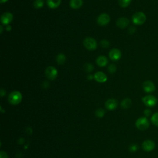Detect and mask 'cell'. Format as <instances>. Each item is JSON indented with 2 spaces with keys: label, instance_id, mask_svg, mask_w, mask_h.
Listing matches in <instances>:
<instances>
[{
  "label": "cell",
  "instance_id": "obj_1",
  "mask_svg": "<svg viewBox=\"0 0 158 158\" xmlns=\"http://www.w3.org/2000/svg\"><path fill=\"white\" fill-rule=\"evenodd\" d=\"M22 96L19 91H14L11 92L8 96V101L13 105H17L22 101Z\"/></svg>",
  "mask_w": 158,
  "mask_h": 158
},
{
  "label": "cell",
  "instance_id": "obj_2",
  "mask_svg": "<svg viewBox=\"0 0 158 158\" xmlns=\"http://www.w3.org/2000/svg\"><path fill=\"white\" fill-rule=\"evenodd\" d=\"M132 21L135 25L141 26L145 24L146 22V16L144 13L139 11V12H137L133 15Z\"/></svg>",
  "mask_w": 158,
  "mask_h": 158
},
{
  "label": "cell",
  "instance_id": "obj_3",
  "mask_svg": "<svg viewBox=\"0 0 158 158\" xmlns=\"http://www.w3.org/2000/svg\"><path fill=\"white\" fill-rule=\"evenodd\" d=\"M149 121L146 117H142V118H138L135 122V125L140 130H147L149 127Z\"/></svg>",
  "mask_w": 158,
  "mask_h": 158
},
{
  "label": "cell",
  "instance_id": "obj_4",
  "mask_svg": "<svg viewBox=\"0 0 158 158\" xmlns=\"http://www.w3.org/2000/svg\"><path fill=\"white\" fill-rule=\"evenodd\" d=\"M83 43L85 47L90 51L95 50L98 46V43L96 40L91 37H86L84 40Z\"/></svg>",
  "mask_w": 158,
  "mask_h": 158
},
{
  "label": "cell",
  "instance_id": "obj_5",
  "mask_svg": "<svg viewBox=\"0 0 158 158\" xmlns=\"http://www.w3.org/2000/svg\"><path fill=\"white\" fill-rule=\"evenodd\" d=\"M142 101L146 106L152 108L156 106L157 103V99L153 95H147L142 98Z\"/></svg>",
  "mask_w": 158,
  "mask_h": 158
},
{
  "label": "cell",
  "instance_id": "obj_6",
  "mask_svg": "<svg viewBox=\"0 0 158 158\" xmlns=\"http://www.w3.org/2000/svg\"><path fill=\"white\" fill-rule=\"evenodd\" d=\"M57 70L53 66H49L45 70V75L48 79L53 80L57 77Z\"/></svg>",
  "mask_w": 158,
  "mask_h": 158
},
{
  "label": "cell",
  "instance_id": "obj_7",
  "mask_svg": "<svg viewBox=\"0 0 158 158\" xmlns=\"http://www.w3.org/2000/svg\"><path fill=\"white\" fill-rule=\"evenodd\" d=\"M143 89L147 93H153L156 90V86L151 80H146L143 84Z\"/></svg>",
  "mask_w": 158,
  "mask_h": 158
},
{
  "label": "cell",
  "instance_id": "obj_8",
  "mask_svg": "<svg viewBox=\"0 0 158 158\" xmlns=\"http://www.w3.org/2000/svg\"><path fill=\"white\" fill-rule=\"evenodd\" d=\"M110 22V16L106 13H103L99 15L97 18L98 24L101 26L108 25Z\"/></svg>",
  "mask_w": 158,
  "mask_h": 158
},
{
  "label": "cell",
  "instance_id": "obj_9",
  "mask_svg": "<svg viewBox=\"0 0 158 158\" xmlns=\"http://www.w3.org/2000/svg\"><path fill=\"white\" fill-rule=\"evenodd\" d=\"M13 20V15L9 12H6L1 16V22L4 26H8Z\"/></svg>",
  "mask_w": 158,
  "mask_h": 158
},
{
  "label": "cell",
  "instance_id": "obj_10",
  "mask_svg": "<svg viewBox=\"0 0 158 158\" xmlns=\"http://www.w3.org/2000/svg\"><path fill=\"white\" fill-rule=\"evenodd\" d=\"M122 56L121 51L117 48H114L111 50L109 52V57L110 59L113 61H119Z\"/></svg>",
  "mask_w": 158,
  "mask_h": 158
},
{
  "label": "cell",
  "instance_id": "obj_11",
  "mask_svg": "<svg viewBox=\"0 0 158 158\" xmlns=\"http://www.w3.org/2000/svg\"><path fill=\"white\" fill-rule=\"evenodd\" d=\"M155 143L151 140H146L142 143V148L144 151L150 152L155 148Z\"/></svg>",
  "mask_w": 158,
  "mask_h": 158
},
{
  "label": "cell",
  "instance_id": "obj_12",
  "mask_svg": "<svg viewBox=\"0 0 158 158\" xmlns=\"http://www.w3.org/2000/svg\"><path fill=\"white\" fill-rule=\"evenodd\" d=\"M130 24V21L127 17H121L117 20L116 25L119 28L121 29H124L128 27Z\"/></svg>",
  "mask_w": 158,
  "mask_h": 158
},
{
  "label": "cell",
  "instance_id": "obj_13",
  "mask_svg": "<svg viewBox=\"0 0 158 158\" xmlns=\"http://www.w3.org/2000/svg\"><path fill=\"white\" fill-rule=\"evenodd\" d=\"M118 106V101L116 100L115 99L111 98L108 99V100L105 103V106H106V109L113 111L117 108Z\"/></svg>",
  "mask_w": 158,
  "mask_h": 158
},
{
  "label": "cell",
  "instance_id": "obj_14",
  "mask_svg": "<svg viewBox=\"0 0 158 158\" xmlns=\"http://www.w3.org/2000/svg\"><path fill=\"white\" fill-rule=\"evenodd\" d=\"M95 80L99 83H104L108 80L107 75L103 72H97L94 75Z\"/></svg>",
  "mask_w": 158,
  "mask_h": 158
},
{
  "label": "cell",
  "instance_id": "obj_15",
  "mask_svg": "<svg viewBox=\"0 0 158 158\" xmlns=\"http://www.w3.org/2000/svg\"><path fill=\"white\" fill-rule=\"evenodd\" d=\"M96 64L97 65L101 67H103L106 66L108 64V58L105 56H99L96 59Z\"/></svg>",
  "mask_w": 158,
  "mask_h": 158
},
{
  "label": "cell",
  "instance_id": "obj_16",
  "mask_svg": "<svg viewBox=\"0 0 158 158\" xmlns=\"http://www.w3.org/2000/svg\"><path fill=\"white\" fill-rule=\"evenodd\" d=\"M83 5L82 0H71L70 1V6L74 9H78Z\"/></svg>",
  "mask_w": 158,
  "mask_h": 158
},
{
  "label": "cell",
  "instance_id": "obj_17",
  "mask_svg": "<svg viewBox=\"0 0 158 158\" xmlns=\"http://www.w3.org/2000/svg\"><path fill=\"white\" fill-rule=\"evenodd\" d=\"M61 0H47V4L51 9H56L60 6Z\"/></svg>",
  "mask_w": 158,
  "mask_h": 158
},
{
  "label": "cell",
  "instance_id": "obj_18",
  "mask_svg": "<svg viewBox=\"0 0 158 158\" xmlns=\"http://www.w3.org/2000/svg\"><path fill=\"white\" fill-rule=\"evenodd\" d=\"M132 106V100L130 98H125L121 102V106L123 109H128Z\"/></svg>",
  "mask_w": 158,
  "mask_h": 158
},
{
  "label": "cell",
  "instance_id": "obj_19",
  "mask_svg": "<svg viewBox=\"0 0 158 158\" xmlns=\"http://www.w3.org/2000/svg\"><path fill=\"white\" fill-rule=\"evenodd\" d=\"M66 61V56L64 55L62 53H60L56 57V61L57 63L58 64H60V65H62L64 63H65Z\"/></svg>",
  "mask_w": 158,
  "mask_h": 158
},
{
  "label": "cell",
  "instance_id": "obj_20",
  "mask_svg": "<svg viewBox=\"0 0 158 158\" xmlns=\"http://www.w3.org/2000/svg\"><path fill=\"white\" fill-rule=\"evenodd\" d=\"M44 4V0H35L33 2V6L36 9H41L43 7Z\"/></svg>",
  "mask_w": 158,
  "mask_h": 158
},
{
  "label": "cell",
  "instance_id": "obj_21",
  "mask_svg": "<svg viewBox=\"0 0 158 158\" xmlns=\"http://www.w3.org/2000/svg\"><path fill=\"white\" fill-rule=\"evenodd\" d=\"M119 4L122 8H127L129 6L132 2V0H118Z\"/></svg>",
  "mask_w": 158,
  "mask_h": 158
},
{
  "label": "cell",
  "instance_id": "obj_22",
  "mask_svg": "<svg viewBox=\"0 0 158 158\" xmlns=\"http://www.w3.org/2000/svg\"><path fill=\"white\" fill-rule=\"evenodd\" d=\"M151 120L154 125L158 127V112L155 113L151 116Z\"/></svg>",
  "mask_w": 158,
  "mask_h": 158
},
{
  "label": "cell",
  "instance_id": "obj_23",
  "mask_svg": "<svg viewBox=\"0 0 158 158\" xmlns=\"http://www.w3.org/2000/svg\"><path fill=\"white\" fill-rule=\"evenodd\" d=\"M84 69L86 72H91L94 70V67L90 63H86L84 66Z\"/></svg>",
  "mask_w": 158,
  "mask_h": 158
},
{
  "label": "cell",
  "instance_id": "obj_24",
  "mask_svg": "<svg viewBox=\"0 0 158 158\" xmlns=\"http://www.w3.org/2000/svg\"><path fill=\"white\" fill-rule=\"evenodd\" d=\"M104 114H105V111L102 108L98 109L95 112V115L98 118H102L104 115Z\"/></svg>",
  "mask_w": 158,
  "mask_h": 158
},
{
  "label": "cell",
  "instance_id": "obj_25",
  "mask_svg": "<svg viewBox=\"0 0 158 158\" xmlns=\"http://www.w3.org/2000/svg\"><path fill=\"white\" fill-rule=\"evenodd\" d=\"M108 71L109 72V73L114 74L117 71V66L114 64H111L108 66Z\"/></svg>",
  "mask_w": 158,
  "mask_h": 158
},
{
  "label": "cell",
  "instance_id": "obj_26",
  "mask_svg": "<svg viewBox=\"0 0 158 158\" xmlns=\"http://www.w3.org/2000/svg\"><path fill=\"white\" fill-rule=\"evenodd\" d=\"M101 46L104 48H108L110 46V43L107 40H103L100 42Z\"/></svg>",
  "mask_w": 158,
  "mask_h": 158
},
{
  "label": "cell",
  "instance_id": "obj_27",
  "mask_svg": "<svg viewBox=\"0 0 158 158\" xmlns=\"http://www.w3.org/2000/svg\"><path fill=\"white\" fill-rule=\"evenodd\" d=\"M138 145H137L135 144L130 145V146L129 147V150L131 152H135L138 150Z\"/></svg>",
  "mask_w": 158,
  "mask_h": 158
},
{
  "label": "cell",
  "instance_id": "obj_28",
  "mask_svg": "<svg viewBox=\"0 0 158 158\" xmlns=\"http://www.w3.org/2000/svg\"><path fill=\"white\" fill-rule=\"evenodd\" d=\"M144 115L146 116V118H148V117L151 116V114H152V111L150 109H146L144 111Z\"/></svg>",
  "mask_w": 158,
  "mask_h": 158
},
{
  "label": "cell",
  "instance_id": "obj_29",
  "mask_svg": "<svg viewBox=\"0 0 158 158\" xmlns=\"http://www.w3.org/2000/svg\"><path fill=\"white\" fill-rule=\"evenodd\" d=\"M135 31H136V28L133 26L130 27L128 29V32L130 34H133L135 32Z\"/></svg>",
  "mask_w": 158,
  "mask_h": 158
},
{
  "label": "cell",
  "instance_id": "obj_30",
  "mask_svg": "<svg viewBox=\"0 0 158 158\" xmlns=\"http://www.w3.org/2000/svg\"><path fill=\"white\" fill-rule=\"evenodd\" d=\"M0 158H8V154L6 152L1 151L0 152Z\"/></svg>",
  "mask_w": 158,
  "mask_h": 158
},
{
  "label": "cell",
  "instance_id": "obj_31",
  "mask_svg": "<svg viewBox=\"0 0 158 158\" xmlns=\"http://www.w3.org/2000/svg\"><path fill=\"white\" fill-rule=\"evenodd\" d=\"M50 86V84L47 81H43L42 86L43 88H45V89H46V88H48Z\"/></svg>",
  "mask_w": 158,
  "mask_h": 158
},
{
  "label": "cell",
  "instance_id": "obj_32",
  "mask_svg": "<svg viewBox=\"0 0 158 158\" xmlns=\"http://www.w3.org/2000/svg\"><path fill=\"white\" fill-rule=\"evenodd\" d=\"M0 94H1V96L3 97L6 95V90H4L3 89H1L0 90Z\"/></svg>",
  "mask_w": 158,
  "mask_h": 158
},
{
  "label": "cell",
  "instance_id": "obj_33",
  "mask_svg": "<svg viewBox=\"0 0 158 158\" xmlns=\"http://www.w3.org/2000/svg\"><path fill=\"white\" fill-rule=\"evenodd\" d=\"M87 79H89V80H93V79H95L94 78V75H91V74H89V75L87 76Z\"/></svg>",
  "mask_w": 158,
  "mask_h": 158
},
{
  "label": "cell",
  "instance_id": "obj_34",
  "mask_svg": "<svg viewBox=\"0 0 158 158\" xmlns=\"http://www.w3.org/2000/svg\"><path fill=\"white\" fill-rule=\"evenodd\" d=\"M11 28H11V26L10 25L7 26V27H6V29L7 31H11Z\"/></svg>",
  "mask_w": 158,
  "mask_h": 158
},
{
  "label": "cell",
  "instance_id": "obj_35",
  "mask_svg": "<svg viewBox=\"0 0 158 158\" xmlns=\"http://www.w3.org/2000/svg\"><path fill=\"white\" fill-rule=\"evenodd\" d=\"M8 1V0H0V3H1V4H3V3H6Z\"/></svg>",
  "mask_w": 158,
  "mask_h": 158
},
{
  "label": "cell",
  "instance_id": "obj_36",
  "mask_svg": "<svg viewBox=\"0 0 158 158\" xmlns=\"http://www.w3.org/2000/svg\"><path fill=\"white\" fill-rule=\"evenodd\" d=\"M0 29H1V31H0V33H3V26H0Z\"/></svg>",
  "mask_w": 158,
  "mask_h": 158
}]
</instances>
